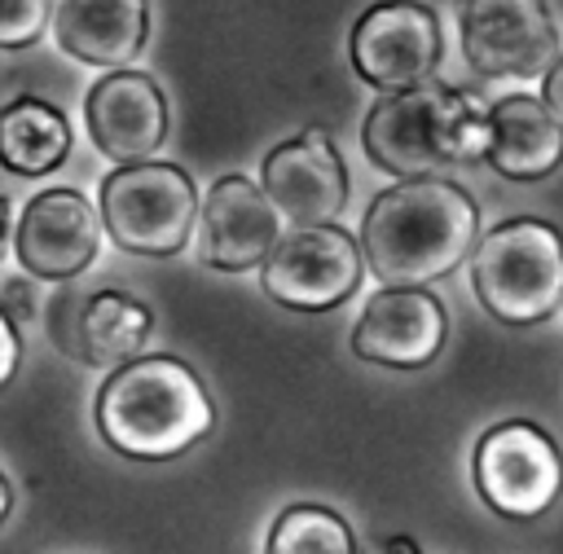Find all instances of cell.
I'll use <instances>...</instances> for the list:
<instances>
[{
    "instance_id": "cell-13",
    "label": "cell",
    "mask_w": 563,
    "mask_h": 554,
    "mask_svg": "<svg viewBox=\"0 0 563 554\" xmlns=\"http://www.w3.org/2000/svg\"><path fill=\"white\" fill-rule=\"evenodd\" d=\"M260 189L277 215L295 224H325L347 202V167L325 128H303L290 141H277L264 158Z\"/></svg>"
},
{
    "instance_id": "cell-24",
    "label": "cell",
    "mask_w": 563,
    "mask_h": 554,
    "mask_svg": "<svg viewBox=\"0 0 563 554\" xmlns=\"http://www.w3.org/2000/svg\"><path fill=\"white\" fill-rule=\"evenodd\" d=\"M9 229H13V202L0 193V251H4V242H9Z\"/></svg>"
},
{
    "instance_id": "cell-17",
    "label": "cell",
    "mask_w": 563,
    "mask_h": 554,
    "mask_svg": "<svg viewBox=\"0 0 563 554\" xmlns=\"http://www.w3.org/2000/svg\"><path fill=\"white\" fill-rule=\"evenodd\" d=\"M70 154V123L44 97H13L0 106V167L13 176H48Z\"/></svg>"
},
{
    "instance_id": "cell-21",
    "label": "cell",
    "mask_w": 563,
    "mask_h": 554,
    "mask_svg": "<svg viewBox=\"0 0 563 554\" xmlns=\"http://www.w3.org/2000/svg\"><path fill=\"white\" fill-rule=\"evenodd\" d=\"M18 361H22V334H18V321L0 308V387L13 383Z\"/></svg>"
},
{
    "instance_id": "cell-5",
    "label": "cell",
    "mask_w": 563,
    "mask_h": 554,
    "mask_svg": "<svg viewBox=\"0 0 563 554\" xmlns=\"http://www.w3.org/2000/svg\"><path fill=\"white\" fill-rule=\"evenodd\" d=\"M97 215L119 251L167 259V255L185 251V242L194 233L198 189H194L189 171L176 163H158V158L119 163L101 180Z\"/></svg>"
},
{
    "instance_id": "cell-2",
    "label": "cell",
    "mask_w": 563,
    "mask_h": 554,
    "mask_svg": "<svg viewBox=\"0 0 563 554\" xmlns=\"http://www.w3.org/2000/svg\"><path fill=\"white\" fill-rule=\"evenodd\" d=\"M101 440L132 462H167L202 444L216 426V405L202 378L167 352L128 356L97 391Z\"/></svg>"
},
{
    "instance_id": "cell-10",
    "label": "cell",
    "mask_w": 563,
    "mask_h": 554,
    "mask_svg": "<svg viewBox=\"0 0 563 554\" xmlns=\"http://www.w3.org/2000/svg\"><path fill=\"white\" fill-rule=\"evenodd\" d=\"M13 251L31 277L70 281L101 251V215L79 189H40L18 215Z\"/></svg>"
},
{
    "instance_id": "cell-15",
    "label": "cell",
    "mask_w": 563,
    "mask_h": 554,
    "mask_svg": "<svg viewBox=\"0 0 563 554\" xmlns=\"http://www.w3.org/2000/svg\"><path fill=\"white\" fill-rule=\"evenodd\" d=\"M53 31L62 53L88 66H132L150 35L145 0H62L53 9Z\"/></svg>"
},
{
    "instance_id": "cell-19",
    "label": "cell",
    "mask_w": 563,
    "mask_h": 554,
    "mask_svg": "<svg viewBox=\"0 0 563 554\" xmlns=\"http://www.w3.org/2000/svg\"><path fill=\"white\" fill-rule=\"evenodd\" d=\"M264 554H361L343 514L325 506H286L273 528Z\"/></svg>"
},
{
    "instance_id": "cell-12",
    "label": "cell",
    "mask_w": 563,
    "mask_h": 554,
    "mask_svg": "<svg viewBox=\"0 0 563 554\" xmlns=\"http://www.w3.org/2000/svg\"><path fill=\"white\" fill-rule=\"evenodd\" d=\"M84 123L92 145L119 167L154 158L167 141V97L158 79L132 66L106 70L84 97Z\"/></svg>"
},
{
    "instance_id": "cell-9",
    "label": "cell",
    "mask_w": 563,
    "mask_h": 554,
    "mask_svg": "<svg viewBox=\"0 0 563 554\" xmlns=\"http://www.w3.org/2000/svg\"><path fill=\"white\" fill-rule=\"evenodd\" d=\"M462 57L488 79H532L559 57V26L545 0H462Z\"/></svg>"
},
{
    "instance_id": "cell-23",
    "label": "cell",
    "mask_w": 563,
    "mask_h": 554,
    "mask_svg": "<svg viewBox=\"0 0 563 554\" xmlns=\"http://www.w3.org/2000/svg\"><path fill=\"white\" fill-rule=\"evenodd\" d=\"M378 554H422V550H418V541H413L409 532H396V536H387V541H383V550H378Z\"/></svg>"
},
{
    "instance_id": "cell-18",
    "label": "cell",
    "mask_w": 563,
    "mask_h": 554,
    "mask_svg": "<svg viewBox=\"0 0 563 554\" xmlns=\"http://www.w3.org/2000/svg\"><path fill=\"white\" fill-rule=\"evenodd\" d=\"M150 330H154V317L141 299H132L123 290H97L79 308V325H75L79 356L88 365L114 369V365H123L128 356H136L145 347Z\"/></svg>"
},
{
    "instance_id": "cell-1",
    "label": "cell",
    "mask_w": 563,
    "mask_h": 554,
    "mask_svg": "<svg viewBox=\"0 0 563 554\" xmlns=\"http://www.w3.org/2000/svg\"><path fill=\"white\" fill-rule=\"evenodd\" d=\"M479 237L475 198L435 176H400L361 220V259L383 286H427L449 277Z\"/></svg>"
},
{
    "instance_id": "cell-22",
    "label": "cell",
    "mask_w": 563,
    "mask_h": 554,
    "mask_svg": "<svg viewBox=\"0 0 563 554\" xmlns=\"http://www.w3.org/2000/svg\"><path fill=\"white\" fill-rule=\"evenodd\" d=\"M541 106H545L550 119L563 128V48H559V57L541 70Z\"/></svg>"
},
{
    "instance_id": "cell-20",
    "label": "cell",
    "mask_w": 563,
    "mask_h": 554,
    "mask_svg": "<svg viewBox=\"0 0 563 554\" xmlns=\"http://www.w3.org/2000/svg\"><path fill=\"white\" fill-rule=\"evenodd\" d=\"M57 0H0V48H31L48 22Z\"/></svg>"
},
{
    "instance_id": "cell-25",
    "label": "cell",
    "mask_w": 563,
    "mask_h": 554,
    "mask_svg": "<svg viewBox=\"0 0 563 554\" xmlns=\"http://www.w3.org/2000/svg\"><path fill=\"white\" fill-rule=\"evenodd\" d=\"M9 510H13V488H9V479H4V470H0V523L9 519Z\"/></svg>"
},
{
    "instance_id": "cell-16",
    "label": "cell",
    "mask_w": 563,
    "mask_h": 554,
    "mask_svg": "<svg viewBox=\"0 0 563 554\" xmlns=\"http://www.w3.org/2000/svg\"><path fill=\"white\" fill-rule=\"evenodd\" d=\"M484 163L506 180H541L563 163V128L550 119L541 97L510 92L488 101Z\"/></svg>"
},
{
    "instance_id": "cell-14",
    "label": "cell",
    "mask_w": 563,
    "mask_h": 554,
    "mask_svg": "<svg viewBox=\"0 0 563 554\" xmlns=\"http://www.w3.org/2000/svg\"><path fill=\"white\" fill-rule=\"evenodd\" d=\"M198 259L220 273L260 268L282 233V215L251 176H220L198 202Z\"/></svg>"
},
{
    "instance_id": "cell-7",
    "label": "cell",
    "mask_w": 563,
    "mask_h": 554,
    "mask_svg": "<svg viewBox=\"0 0 563 554\" xmlns=\"http://www.w3.org/2000/svg\"><path fill=\"white\" fill-rule=\"evenodd\" d=\"M475 488L506 519H537L563 492V453L537 422H497L475 444Z\"/></svg>"
},
{
    "instance_id": "cell-3",
    "label": "cell",
    "mask_w": 563,
    "mask_h": 554,
    "mask_svg": "<svg viewBox=\"0 0 563 554\" xmlns=\"http://www.w3.org/2000/svg\"><path fill=\"white\" fill-rule=\"evenodd\" d=\"M361 145L369 163L396 180L479 163L488 149V101L475 88H453L440 79L383 92L365 114Z\"/></svg>"
},
{
    "instance_id": "cell-11",
    "label": "cell",
    "mask_w": 563,
    "mask_h": 554,
    "mask_svg": "<svg viewBox=\"0 0 563 554\" xmlns=\"http://www.w3.org/2000/svg\"><path fill=\"white\" fill-rule=\"evenodd\" d=\"M449 339L444 303L427 286H383L352 325V352L383 369H422Z\"/></svg>"
},
{
    "instance_id": "cell-8",
    "label": "cell",
    "mask_w": 563,
    "mask_h": 554,
    "mask_svg": "<svg viewBox=\"0 0 563 554\" xmlns=\"http://www.w3.org/2000/svg\"><path fill=\"white\" fill-rule=\"evenodd\" d=\"M440 22L422 0H378L347 31L352 70L378 92H405L440 70Z\"/></svg>"
},
{
    "instance_id": "cell-4",
    "label": "cell",
    "mask_w": 563,
    "mask_h": 554,
    "mask_svg": "<svg viewBox=\"0 0 563 554\" xmlns=\"http://www.w3.org/2000/svg\"><path fill=\"white\" fill-rule=\"evenodd\" d=\"M471 286L479 308L501 325H537L563 303V233L545 220L515 215L471 246Z\"/></svg>"
},
{
    "instance_id": "cell-6",
    "label": "cell",
    "mask_w": 563,
    "mask_h": 554,
    "mask_svg": "<svg viewBox=\"0 0 563 554\" xmlns=\"http://www.w3.org/2000/svg\"><path fill=\"white\" fill-rule=\"evenodd\" d=\"M365 277L361 242L339 224H299L295 233H277L268 255L260 259V286L273 303L295 312H330L356 295Z\"/></svg>"
}]
</instances>
